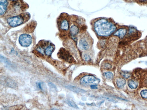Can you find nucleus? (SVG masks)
Returning a JSON list of instances; mask_svg holds the SVG:
<instances>
[{
  "instance_id": "dca6fc26",
  "label": "nucleus",
  "mask_w": 147,
  "mask_h": 110,
  "mask_svg": "<svg viewBox=\"0 0 147 110\" xmlns=\"http://www.w3.org/2000/svg\"><path fill=\"white\" fill-rule=\"evenodd\" d=\"M120 74L125 78L128 79L131 76V74L130 72L126 71L121 72Z\"/></svg>"
},
{
  "instance_id": "39448f33",
  "label": "nucleus",
  "mask_w": 147,
  "mask_h": 110,
  "mask_svg": "<svg viewBox=\"0 0 147 110\" xmlns=\"http://www.w3.org/2000/svg\"><path fill=\"white\" fill-rule=\"evenodd\" d=\"M32 41V39L31 36L27 34H21L19 38L20 44L23 47H28L31 44Z\"/></svg>"
},
{
  "instance_id": "7ed1b4c3",
  "label": "nucleus",
  "mask_w": 147,
  "mask_h": 110,
  "mask_svg": "<svg viewBox=\"0 0 147 110\" xmlns=\"http://www.w3.org/2000/svg\"><path fill=\"white\" fill-rule=\"evenodd\" d=\"M57 56L62 60L70 63L74 61V59L68 50L64 48H61L59 51Z\"/></svg>"
},
{
  "instance_id": "f257e3e1",
  "label": "nucleus",
  "mask_w": 147,
  "mask_h": 110,
  "mask_svg": "<svg viewBox=\"0 0 147 110\" xmlns=\"http://www.w3.org/2000/svg\"><path fill=\"white\" fill-rule=\"evenodd\" d=\"M94 28L99 37H109L116 30V28L112 22L105 18H102L95 22Z\"/></svg>"
},
{
  "instance_id": "4468645a",
  "label": "nucleus",
  "mask_w": 147,
  "mask_h": 110,
  "mask_svg": "<svg viewBox=\"0 0 147 110\" xmlns=\"http://www.w3.org/2000/svg\"><path fill=\"white\" fill-rule=\"evenodd\" d=\"M128 84L130 88L132 89H136L138 87V84L135 81L132 80H129Z\"/></svg>"
},
{
  "instance_id": "a878e982",
  "label": "nucleus",
  "mask_w": 147,
  "mask_h": 110,
  "mask_svg": "<svg viewBox=\"0 0 147 110\" xmlns=\"http://www.w3.org/2000/svg\"><path fill=\"white\" fill-rule=\"evenodd\" d=\"M146 39H145V42H146V43L147 46V36L146 38Z\"/></svg>"
},
{
  "instance_id": "412c9836",
  "label": "nucleus",
  "mask_w": 147,
  "mask_h": 110,
  "mask_svg": "<svg viewBox=\"0 0 147 110\" xmlns=\"http://www.w3.org/2000/svg\"><path fill=\"white\" fill-rule=\"evenodd\" d=\"M49 86L51 88H53V89H57V87L56 86V85L52 83L51 82H50L48 84Z\"/></svg>"
},
{
  "instance_id": "a211bd4d",
  "label": "nucleus",
  "mask_w": 147,
  "mask_h": 110,
  "mask_svg": "<svg viewBox=\"0 0 147 110\" xmlns=\"http://www.w3.org/2000/svg\"><path fill=\"white\" fill-rule=\"evenodd\" d=\"M141 95L142 97L145 99H147V90H142L141 92Z\"/></svg>"
},
{
  "instance_id": "4be33fe9",
  "label": "nucleus",
  "mask_w": 147,
  "mask_h": 110,
  "mask_svg": "<svg viewBox=\"0 0 147 110\" xmlns=\"http://www.w3.org/2000/svg\"><path fill=\"white\" fill-rule=\"evenodd\" d=\"M37 85L38 88L41 90H43L42 84L41 82H39L37 83Z\"/></svg>"
},
{
  "instance_id": "2eb2a0df",
  "label": "nucleus",
  "mask_w": 147,
  "mask_h": 110,
  "mask_svg": "<svg viewBox=\"0 0 147 110\" xmlns=\"http://www.w3.org/2000/svg\"><path fill=\"white\" fill-rule=\"evenodd\" d=\"M103 76L106 79L110 80H112L113 77V73L110 72H106V73H104Z\"/></svg>"
},
{
  "instance_id": "f8f14e48",
  "label": "nucleus",
  "mask_w": 147,
  "mask_h": 110,
  "mask_svg": "<svg viewBox=\"0 0 147 110\" xmlns=\"http://www.w3.org/2000/svg\"><path fill=\"white\" fill-rule=\"evenodd\" d=\"M55 49V46L53 44H50L47 46L44 50V53L47 56H50L54 51Z\"/></svg>"
},
{
  "instance_id": "9d476101",
  "label": "nucleus",
  "mask_w": 147,
  "mask_h": 110,
  "mask_svg": "<svg viewBox=\"0 0 147 110\" xmlns=\"http://www.w3.org/2000/svg\"><path fill=\"white\" fill-rule=\"evenodd\" d=\"M65 87L67 89L76 93H84L86 92V91L83 89L72 85H67Z\"/></svg>"
},
{
  "instance_id": "393cba45",
  "label": "nucleus",
  "mask_w": 147,
  "mask_h": 110,
  "mask_svg": "<svg viewBox=\"0 0 147 110\" xmlns=\"http://www.w3.org/2000/svg\"><path fill=\"white\" fill-rule=\"evenodd\" d=\"M139 2L142 3H147V0H138Z\"/></svg>"
},
{
  "instance_id": "5701e85b",
  "label": "nucleus",
  "mask_w": 147,
  "mask_h": 110,
  "mask_svg": "<svg viewBox=\"0 0 147 110\" xmlns=\"http://www.w3.org/2000/svg\"><path fill=\"white\" fill-rule=\"evenodd\" d=\"M0 61L1 62H4V63H6L7 61L5 57L1 55L0 56Z\"/></svg>"
},
{
  "instance_id": "ddd939ff",
  "label": "nucleus",
  "mask_w": 147,
  "mask_h": 110,
  "mask_svg": "<svg viewBox=\"0 0 147 110\" xmlns=\"http://www.w3.org/2000/svg\"><path fill=\"white\" fill-rule=\"evenodd\" d=\"M116 83L118 88H123L126 84V81L124 78H119L117 80Z\"/></svg>"
},
{
  "instance_id": "b1692460",
  "label": "nucleus",
  "mask_w": 147,
  "mask_h": 110,
  "mask_svg": "<svg viewBox=\"0 0 147 110\" xmlns=\"http://www.w3.org/2000/svg\"><path fill=\"white\" fill-rule=\"evenodd\" d=\"M90 87L92 89H96L98 88L97 85V84L92 85H90Z\"/></svg>"
},
{
  "instance_id": "1a4fd4ad",
  "label": "nucleus",
  "mask_w": 147,
  "mask_h": 110,
  "mask_svg": "<svg viewBox=\"0 0 147 110\" xmlns=\"http://www.w3.org/2000/svg\"><path fill=\"white\" fill-rule=\"evenodd\" d=\"M8 2L7 0H0V14L2 15L6 11Z\"/></svg>"
},
{
  "instance_id": "6e6552de",
  "label": "nucleus",
  "mask_w": 147,
  "mask_h": 110,
  "mask_svg": "<svg viewBox=\"0 0 147 110\" xmlns=\"http://www.w3.org/2000/svg\"><path fill=\"white\" fill-rule=\"evenodd\" d=\"M79 30L78 27L76 25H72L70 28V34L73 38L75 40L76 39V36L78 34Z\"/></svg>"
},
{
  "instance_id": "0eeeda50",
  "label": "nucleus",
  "mask_w": 147,
  "mask_h": 110,
  "mask_svg": "<svg viewBox=\"0 0 147 110\" xmlns=\"http://www.w3.org/2000/svg\"><path fill=\"white\" fill-rule=\"evenodd\" d=\"M60 28L64 31H67L69 28V23L67 18H63L60 21L59 23Z\"/></svg>"
},
{
  "instance_id": "f03ea898",
  "label": "nucleus",
  "mask_w": 147,
  "mask_h": 110,
  "mask_svg": "<svg viewBox=\"0 0 147 110\" xmlns=\"http://www.w3.org/2000/svg\"><path fill=\"white\" fill-rule=\"evenodd\" d=\"M100 79L92 76L87 75L82 77L80 79V83L81 84L84 86L92 85L97 84L100 82Z\"/></svg>"
},
{
  "instance_id": "423d86ee",
  "label": "nucleus",
  "mask_w": 147,
  "mask_h": 110,
  "mask_svg": "<svg viewBox=\"0 0 147 110\" xmlns=\"http://www.w3.org/2000/svg\"><path fill=\"white\" fill-rule=\"evenodd\" d=\"M79 46L82 50H88L89 47V41L86 37H83L79 40Z\"/></svg>"
},
{
  "instance_id": "6ab92c4d",
  "label": "nucleus",
  "mask_w": 147,
  "mask_h": 110,
  "mask_svg": "<svg viewBox=\"0 0 147 110\" xmlns=\"http://www.w3.org/2000/svg\"><path fill=\"white\" fill-rule=\"evenodd\" d=\"M84 59L86 61L89 62L91 60L90 56L89 55L85 54L84 55Z\"/></svg>"
},
{
  "instance_id": "20e7f679",
  "label": "nucleus",
  "mask_w": 147,
  "mask_h": 110,
  "mask_svg": "<svg viewBox=\"0 0 147 110\" xmlns=\"http://www.w3.org/2000/svg\"><path fill=\"white\" fill-rule=\"evenodd\" d=\"M24 21V16L18 15L9 17L7 19L8 25L11 27H14L21 25Z\"/></svg>"
},
{
  "instance_id": "bb28decb",
  "label": "nucleus",
  "mask_w": 147,
  "mask_h": 110,
  "mask_svg": "<svg viewBox=\"0 0 147 110\" xmlns=\"http://www.w3.org/2000/svg\"><path fill=\"white\" fill-rule=\"evenodd\" d=\"M11 0V1H15L17 0Z\"/></svg>"
},
{
  "instance_id": "aec40b11",
  "label": "nucleus",
  "mask_w": 147,
  "mask_h": 110,
  "mask_svg": "<svg viewBox=\"0 0 147 110\" xmlns=\"http://www.w3.org/2000/svg\"><path fill=\"white\" fill-rule=\"evenodd\" d=\"M112 66L111 65L108 63L105 64L103 66L104 69L106 70H109L112 68Z\"/></svg>"
},
{
  "instance_id": "9b49d317",
  "label": "nucleus",
  "mask_w": 147,
  "mask_h": 110,
  "mask_svg": "<svg viewBox=\"0 0 147 110\" xmlns=\"http://www.w3.org/2000/svg\"><path fill=\"white\" fill-rule=\"evenodd\" d=\"M127 30L125 28H122L119 29L114 33V35L117 36L121 39L124 37L126 34Z\"/></svg>"
},
{
  "instance_id": "f3484780",
  "label": "nucleus",
  "mask_w": 147,
  "mask_h": 110,
  "mask_svg": "<svg viewBox=\"0 0 147 110\" xmlns=\"http://www.w3.org/2000/svg\"><path fill=\"white\" fill-rule=\"evenodd\" d=\"M67 103L69 106H71L72 107L76 108V109L79 108L77 106V105L75 103V102L72 100H68V101Z\"/></svg>"
},
{
  "instance_id": "cd10ccee",
  "label": "nucleus",
  "mask_w": 147,
  "mask_h": 110,
  "mask_svg": "<svg viewBox=\"0 0 147 110\" xmlns=\"http://www.w3.org/2000/svg\"><path fill=\"white\" fill-rule=\"evenodd\" d=\"M146 65H147V62H146Z\"/></svg>"
}]
</instances>
